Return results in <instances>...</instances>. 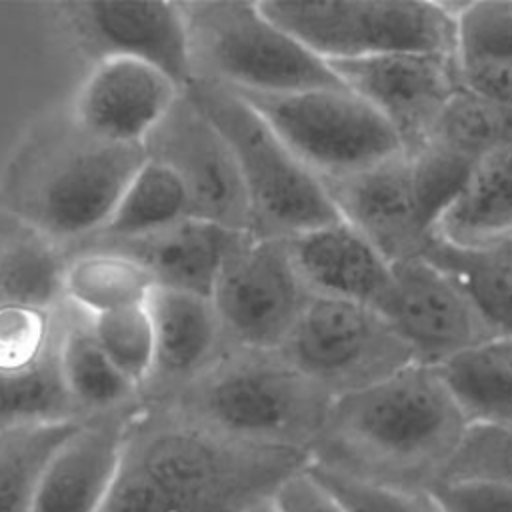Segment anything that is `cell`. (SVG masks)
I'll return each mask as SVG.
<instances>
[{"label":"cell","mask_w":512,"mask_h":512,"mask_svg":"<svg viewBox=\"0 0 512 512\" xmlns=\"http://www.w3.org/2000/svg\"><path fill=\"white\" fill-rule=\"evenodd\" d=\"M194 78L238 92L284 94L340 86L332 68L244 0L182 2Z\"/></svg>","instance_id":"8992f818"},{"label":"cell","mask_w":512,"mask_h":512,"mask_svg":"<svg viewBox=\"0 0 512 512\" xmlns=\"http://www.w3.org/2000/svg\"><path fill=\"white\" fill-rule=\"evenodd\" d=\"M444 480H488L512 488V426L470 424Z\"/></svg>","instance_id":"836d02e7"},{"label":"cell","mask_w":512,"mask_h":512,"mask_svg":"<svg viewBox=\"0 0 512 512\" xmlns=\"http://www.w3.org/2000/svg\"><path fill=\"white\" fill-rule=\"evenodd\" d=\"M186 218H192V210L182 182L170 168L146 156L102 230L90 238H138Z\"/></svg>","instance_id":"484cf974"},{"label":"cell","mask_w":512,"mask_h":512,"mask_svg":"<svg viewBox=\"0 0 512 512\" xmlns=\"http://www.w3.org/2000/svg\"><path fill=\"white\" fill-rule=\"evenodd\" d=\"M90 328L112 364L142 392L154 370V330L146 304L90 316Z\"/></svg>","instance_id":"1f68e13d"},{"label":"cell","mask_w":512,"mask_h":512,"mask_svg":"<svg viewBox=\"0 0 512 512\" xmlns=\"http://www.w3.org/2000/svg\"><path fill=\"white\" fill-rule=\"evenodd\" d=\"M506 144H512V108L486 102L458 88L422 146L440 148L474 166Z\"/></svg>","instance_id":"f546056e"},{"label":"cell","mask_w":512,"mask_h":512,"mask_svg":"<svg viewBox=\"0 0 512 512\" xmlns=\"http://www.w3.org/2000/svg\"><path fill=\"white\" fill-rule=\"evenodd\" d=\"M312 300L286 238L240 232L216 276L210 302L228 346L278 350Z\"/></svg>","instance_id":"30bf717a"},{"label":"cell","mask_w":512,"mask_h":512,"mask_svg":"<svg viewBox=\"0 0 512 512\" xmlns=\"http://www.w3.org/2000/svg\"><path fill=\"white\" fill-rule=\"evenodd\" d=\"M58 346L60 336L34 366L0 374V432L36 424L84 420L66 390Z\"/></svg>","instance_id":"4316f807"},{"label":"cell","mask_w":512,"mask_h":512,"mask_svg":"<svg viewBox=\"0 0 512 512\" xmlns=\"http://www.w3.org/2000/svg\"><path fill=\"white\" fill-rule=\"evenodd\" d=\"M62 308L42 312L18 306H0V374L34 366L58 340Z\"/></svg>","instance_id":"d6a6232c"},{"label":"cell","mask_w":512,"mask_h":512,"mask_svg":"<svg viewBox=\"0 0 512 512\" xmlns=\"http://www.w3.org/2000/svg\"><path fill=\"white\" fill-rule=\"evenodd\" d=\"M458 88L504 108H512V64H456Z\"/></svg>","instance_id":"8d00e7d4"},{"label":"cell","mask_w":512,"mask_h":512,"mask_svg":"<svg viewBox=\"0 0 512 512\" xmlns=\"http://www.w3.org/2000/svg\"><path fill=\"white\" fill-rule=\"evenodd\" d=\"M322 184L338 218L388 262L422 256L434 240V222L424 210L406 152Z\"/></svg>","instance_id":"9a60e30c"},{"label":"cell","mask_w":512,"mask_h":512,"mask_svg":"<svg viewBox=\"0 0 512 512\" xmlns=\"http://www.w3.org/2000/svg\"><path fill=\"white\" fill-rule=\"evenodd\" d=\"M332 400L280 350L228 346L198 378L156 402L222 436L310 454Z\"/></svg>","instance_id":"277c9868"},{"label":"cell","mask_w":512,"mask_h":512,"mask_svg":"<svg viewBox=\"0 0 512 512\" xmlns=\"http://www.w3.org/2000/svg\"><path fill=\"white\" fill-rule=\"evenodd\" d=\"M326 64L386 120L408 154L428 140L440 112L458 90L452 54L398 52Z\"/></svg>","instance_id":"4fadbf2b"},{"label":"cell","mask_w":512,"mask_h":512,"mask_svg":"<svg viewBox=\"0 0 512 512\" xmlns=\"http://www.w3.org/2000/svg\"><path fill=\"white\" fill-rule=\"evenodd\" d=\"M380 312L414 362L432 368L496 336L460 282L426 256L392 262V288Z\"/></svg>","instance_id":"7c38bea8"},{"label":"cell","mask_w":512,"mask_h":512,"mask_svg":"<svg viewBox=\"0 0 512 512\" xmlns=\"http://www.w3.org/2000/svg\"><path fill=\"white\" fill-rule=\"evenodd\" d=\"M82 420L0 432V512H30L40 478Z\"/></svg>","instance_id":"83f0119b"},{"label":"cell","mask_w":512,"mask_h":512,"mask_svg":"<svg viewBox=\"0 0 512 512\" xmlns=\"http://www.w3.org/2000/svg\"><path fill=\"white\" fill-rule=\"evenodd\" d=\"M428 496L438 512H512V488L488 480H444Z\"/></svg>","instance_id":"d590c367"},{"label":"cell","mask_w":512,"mask_h":512,"mask_svg":"<svg viewBox=\"0 0 512 512\" xmlns=\"http://www.w3.org/2000/svg\"><path fill=\"white\" fill-rule=\"evenodd\" d=\"M0 226V306L56 312L66 302V250L38 230L6 216Z\"/></svg>","instance_id":"7402d4cb"},{"label":"cell","mask_w":512,"mask_h":512,"mask_svg":"<svg viewBox=\"0 0 512 512\" xmlns=\"http://www.w3.org/2000/svg\"><path fill=\"white\" fill-rule=\"evenodd\" d=\"M272 500L280 512H346L308 468L284 482Z\"/></svg>","instance_id":"74e56055"},{"label":"cell","mask_w":512,"mask_h":512,"mask_svg":"<svg viewBox=\"0 0 512 512\" xmlns=\"http://www.w3.org/2000/svg\"><path fill=\"white\" fill-rule=\"evenodd\" d=\"M436 370L468 424L512 426V336H494Z\"/></svg>","instance_id":"cb8c5ba5"},{"label":"cell","mask_w":512,"mask_h":512,"mask_svg":"<svg viewBox=\"0 0 512 512\" xmlns=\"http://www.w3.org/2000/svg\"><path fill=\"white\" fill-rule=\"evenodd\" d=\"M262 10L324 62L398 52L452 54L450 2L266 0Z\"/></svg>","instance_id":"52a82bcc"},{"label":"cell","mask_w":512,"mask_h":512,"mask_svg":"<svg viewBox=\"0 0 512 512\" xmlns=\"http://www.w3.org/2000/svg\"><path fill=\"white\" fill-rule=\"evenodd\" d=\"M146 310L154 330V370L144 390L158 400L198 378L228 344L210 298L154 286Z\"/></svg>","instance_id":"ac0fdd59"},{"label":"cell","mask_w":512,"mask_h":512,"mask_svg":"<svg viewBox=\"0 0 512 512\" xmlns=\"http://www.w3.org/2000/svg\"><path fill=\"white\" fill-rule=\"evenodd\" d=\"M278 350L332 398L414 364L410 348L380 310L316 296Z\"/></svg>","instance_id":"9c48e42d"},{"label":"cell","mask_w":512,"mask_h":512,"mask_svg":"<svg viewBox=\"0 0 512 512\" xmlns=\"http://www.w3.org/2000/svg\"><path fill=\"white\" fill-rule=\"evenodd\" d=\"M182 90L156 68L108 58L94 64L70 112L90 134L114 144L144 146Z\"/></svg>","instance_id":"2e32d148"},{"label":"cell","mask_w":512,"mask_h":512,"mask_svg":"<svg viewBox=\"0 0 512 512\" xmlns=\"http://www.w3.org/2000/svg\"><path fill=\"white\" fill-rule=\"evenodd\" d=\"M144 160V146L102 140L70 110L56 112L30 130L4 166L0 212L70 250L102 230Z\"/></svg>","instance_id":"3957f363"},{"label":"cell","mask_w":512,"mask_h":512,"mask_svg":"<svg viewBox=\"0 0 512 512\" xmlns=\"http://www.w3.org/2000/svg\"><path fill=\"white\" fill-rule=\"evenodd\" d=\"M286 244L312 296L382 310L392 288V262L350 224L338 218L286 238Z\"/></svg>","instance_id":"e0dca14e"},{"label":"cell","mask_w":512,"mask_h":512,"mask_svg":"<svg viewBox=\"0 0 512 512\" xmlns=\"http://www.w3.org/2000/svg\"><path fill=\"white\" fill-rule=\"evenodd\" d=\"M422 256L460 282L496 336H512V270L492 250L452 246L434 236Z\"/></svg>","instance_id":"f1b7e54d"},{"label":"cell","mask_w":512,"mask_h":512,"mask_svg":"<svg viewBox=\"0 0 512 512\" xmlns=\"http://www.w3.org/2000/svg\"><path fill=\"white\" fill-rule=\"evenodd\" d=\"M308 472L346 512H438L428 494L362 482L314 464L308 466Z\"/></svg>","instance_id":"e575fe53"},{"label":"cell","mask_w":512,"mask_h":512,"mask_svg":"<svg viewBox=\"0 0 512 512\" xmlns=\"http://www.w3.org/2000/svg\"><path fill=\"white\" fill-rule=\"evenodd\" d=\"M150 160L170 168L182 182L192 218L248 232L250 212L234 154L186 90L144 140Z\"/></svg>","instance_id":"8fae6325"},{"label":"cell","mask_w":512,"mask_h":512,"mask_svg":"<svg viewBox=\"0 0 512 512\" xmlns=\"http://www.w3.org/2000/svg\"><path fill=\"white\" fill-rule=\"evenodd\" d=\"M484 248L492 250L512 270V234L502 238V240H498L496 244H490V246H484Z\"/></svg>","instance_id":"f35d334b"},{"label":"cell","mask_w":512,"mask_h":512,"mask_svg":"<svg viewBox=\"0 0 512 512\" xmlns=\"http://www.w3.org/2000/svg\"><path fill=\"white\" fill-rule=\"evenodd\" d=\"M512 234V144L480 158L440 216L434 236L462 248H484Z\"/></svg>","instance_id":"44dd1931"},{"label":"cell","mask_w":512,"mask_h":512,"mask_svg":"<svg viewBox=\"0 0 512 512\" xmlns=\"http://www.w3.org/2000/svg\"><path fill=\"white\" fill-rule=\"evenodd\" d=\"M154 278L132 258L100 248L68 254L64 298L88 316L146 304Z\"/></svg>","instance_id":"d4e9b609"},{"label":"cell","mask_w":512,"mask_h":512,"mask_svg":"<svg viewBox=\"0 0 512 512\" xmlns=\"http://www.w3.org/2000/svg\"><path fill=\"white\" fill-rule=\"evenodd\" d=\"M246 512H280V510L276 508L274 500L270 498V500H264V502H258V504H254V506H252V508H248Z\"/></svg>","instance_id":"ab89813d"},{"label":"cell","mask_w":512,"mask_h":512,"mask_svg":"<svg viewBox=\"0 0 512 512\" xmlns=\"http://www.w3.org/2000/svg\"><path fill=\"white\" fill-rule=\"evenodd\" d=\"M58 358L66 390L82 418L130 406L140 394L104 354L92 334L90 316L78 308L62 314Z\"/></svg>","instance_id":"603a6c76"},{"label":"cell","mask_w":512,"mask_h":512,"mask_svg":"<svg viewBox=\"0 0 512 512\" xmlns=\"http://www.w3.org/2000/svg\"><path fill=\"white\" fill-rule=\"evenodd\" d=\"M64 22L94 58L148 64L180 90L194 78L182 2H66Z\"/></svg>","instance_id":"5bb4252c"},{"label":"cell","mask_w":512,"mask_h":512,"mask_svg":"<svg viewBox=\"0 0 512 512\" xmlns=\"http://www.w3.org/2000/svg\"><path fill=\"white\" fill-rule=\"evenodd\" d=\"M310 466V454L208 430L168 404L136 402L100 512H246Z\"/></svg>","instance_id":"6da1fadb"},{"label":"cell","mask_w":512,"mask_h":512,"mask_svg":"<svg viewBox=\"0 0 512 512\" xmlns=\"http://www.w3.org/2000/svg\"><path fill=\"white\" fill-rule=\"evenodd\" d=\"M238 234L240 230L208 220L186 218L138 238H88L66 254L86 248L120 252L136 260L154 278L156 286L210 298L220 266Z\"/></svg>","instance_id":"ffe728a7"},{"label":"cell","mask_w":512,"mask_h":512,"mask_svg":"<svg viewBox=\"0 0 512 512\" xmlns=\"http://www.w3.org/2000/svg\"><path fill=\"white\" fill-rule=\"evenodd\" d=\"M226 138L248 200V232L262 238H292L338 220L322 184L268 122L234 90L212 80L184 88Z\"/></svg>","instance_id":"5b68a950"},{"label":"cell","mask_w":512,"mask_h":512,"mask_svg":"<svg viewBox=\"0 0 512 512\" xmlns=\"http://www.w3.org/2000/svg\"><path fill=\"white\" fill-rule=\"evenodd\" d=\"M468 420L438 370L410 364L336 396L310 464L404 492L428 494L456 454Z\"/></svg>","instance_id":"7a4b0ae2"},{"label":"cell","mask_w":512,"mask_h":512,"mask_svg":"<svg viewBox=\"0 0 512 512\" xmlns=\"http://www.w3.org/2000/svg\"><path fill=\"white\" fill-rule=\"evenodd\" d=\"M134 404L88 416L48 462L30 512H100Z\"/></svg>","instance_id":"d6986e66"},{"label":"cell","mask_w":512,"mask_h":512,"mask_svg":"<svg viewBox=\"0 0 512 512\" xmlns=\"http://www.w3.org/2000/svg\"><path fill=\"white\" fill-rule=\"evenodd\" d=\"M234 92L322 182L404 152L386 120L344 84L284 94Z\"/></svg>","instance_id":"ba28073f"},{"label":"cell","mask_w":512,"mask_h":512,"mask_svg":"<svg viewBox=\"0 0 512 512\" xmlns=\"http://www.w3.org/2000/svg\"><path fill=\"white\" fill-rule=\"evenodd\" d=\"M456 64H512V0L450 2Z\"/></svg>","instance_id":"4dcf8cb0"}]
</instances>
